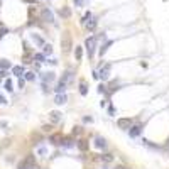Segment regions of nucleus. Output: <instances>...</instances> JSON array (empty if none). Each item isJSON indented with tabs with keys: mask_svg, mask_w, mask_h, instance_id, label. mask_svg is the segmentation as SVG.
I'll return each instance as SVG.
<instances>
[{
	"mask_svg": "<svg viewBox=\"0 0 169 169\" xmlns=\"http://www.w3.org/2000/svg\"><path fill=\"white\" fill-rule=\"evenodd\" d=\"M61 46H63V52H70V51H71V48H73V39H71L70 32H64V34H63Z\"/></svg>",
	"mask_w": 169,
	"mask_h": 169,
	"instance_id": "f257e3e1",
	"label": "nucleus"
},
{
	"mask_svg": "<svg viewBox=\"0 0 169 169\" xmlns=\"http://www.w3.org/2000/svg\"><path fill=\"white\" fill-rule=\"evenodd\" d=\"M95 46H97V37H88L86 42H85V48H86V52H88V58H93V54H95Z\"/></svg>",
	"mask_w": 169,
	"mask_h": 169,
	"instance_id": "f03ea898",
	"label": "nucleus"
},
{
	"mask_svg": "<svg viewBox=\"0 0 169 169\" xmlns=\"http://www.w3.org/2000/svg\"><path fill=\"white\" fill-rule=\"evenodd\" d=\"M41 17H42V20H44V22H54V14H52L49 9H42V12H41Z\"/></svg>",
	"mask_w": 169,
	"mask_h": 169,
	"instance_id": "7ed1b4c3",
	"label": "nucleus"
},
{
	"mask_svg": "<svg viewBox=\"0 0 169 169\" xmlns=\"http://www.w3.org/2000/svg\"><path fill=\"white\" fill-rule=\"evenodd\" d=\"M119 127L123 130H129L130 127H132V119H119Z\"/></svg>",
	"mask_w": 169,
	"mask_h": 169,
	"instance_id": "20e7f679",
	"label": "nucleus"
},
{
	"mask_svg": "<svg viewBox=\"0 0 169 169\" xmlns=\"http://www.w3.org/2000/svg\"><path fill=\"white\" fill-rule=\"evenodd\" d=\"M49 142L54 144V146H61V142H63V134H52L49 137Z\"/></svg>",
	"mask_w": 169,
	"mask_h": 169,
	"instance_id": "39448f33",
	"label": "nucleus"
},
{
	"mask_svg": "<svg viewBox=\"0 0 169 169\" xmlns=\"http://www.w3.org/2000/svg\"><path fill=\"white\" fill-rule=\"evenodd\" d=\"M49 119L52 123H59L61 122V112H58V110H52L49 113Z\"/></svg>",
	"mask_w": 169,
	"mask_h": 169,
	"instance_id": "423d86ee",
	"label": "nucleus"
},
{
	"mask_svg": "<svg viewBox=\"0 0 169 169\" xmlns=\"http://www.w3.org/2000/svg\"><path fill=\"white\" fill-rule=\"evenodd\" d=\"M108 73H110V64H105V68H101V70L98 71V78L107 80V78H108Z\"/></svg>",
	"mask_w": 169,
	"mask_h": 169,
	"instance_id": "0eeeda50",
	"label": "nucleus"
},
{
	"mask_svg": "<svg viewBox=\"0 0 169 169\" xmlns=\"http://www.w3.org/2000/svg\"><path fill=\"white\" fill-rule=\"evenodd\" d=\"M140 130H142V125H132L129 129V135L130 137H137L140 134Z\"/></svg>",
	"mask_w": 169,
	"mask_h": 169,
	"instance_id": "6e6552de",
	"label": "nucleus"
},
{
	"mask_svg": "<svg viewBox=\"0 0 169 169\" xmlns=\"http://www.w3.org/2000/svg\"><path fill=\"white\" fill-rule=\"evenodd\" d=\"M54 78H56V74H54L52 71L44 73V74H42V83H51V81H54Z\"/></svg>",
	"mask_w": 169,
	"mask_h": 169,
	"instance_id": "1a4fd4ad",
	"label": "nucleus"
},
{
	"mask_svg": "<svg viewBox=\"0 0 169 169\" xmlns=\"http://www.w3.org/2000/svg\"><path fill=\"white\" fill-rule=\"evenodd\" d=\"M78 149L81 150V152H86L88 150V147H90V144H88V140H85V139H81V140H78Z\"/></svg>",
	"mask_w": 169,
	"mask_h": 169,
	"instance_id": "9d476101",
	"label": "nucleus"
},
{
	"mask_svg": "<svg viewBox=\"0 0 169 169\" xmlns=\"http://www.w3.org/2000/svg\"><path fill=\"white\" fill-rule=\"evenodd\" d=\"M66 100H68V97H66L64 93H58V97H56V100H54V103H56V105H64Z\"/></svg>",
	"mask_w": 169,
	"mask_h": 169,
	"instance_id": "9b49d317",
	"label": "nucleus"
},
{
	"mask_svg": "<svg viewBox=\"0 0 169 169\" xmlns=\"http://www.w3.org/2000/svg\"><path fill=\"white\" fill-rule=\"evenodd\" d=\"M30 39L34 41L37 46H44V39H42L41 36H37V34H30Z\"/></svg>",
	"mask_w": 169,
	"mask_h": 169,
	"instance_id": "f8f14e48",
	"label": "nucleus"
},
{
	"mask_svg": "<svg viewBox=\"0 0 169 169\" xmlns=\"http://www.w3.org/2000/svg\"><path fill=\"white\" fill-rule=\"evenodd\" d=\"M105 146H107L105 139H101V137H97V139H95V147H98V149H105Z\"/></svg>",
	"mask_w": 169,
	"mask_h": 169,
	"instance_id": "ddd939ff",
	"label": "nucleus"
},
{
	"mask_svg": "<svg viewBox=\"0 0 169 169\" xmlns=\"http://www.w3.org/2000/svg\"><path fill=\"white\" fill-rule=\"evenodd\" d=\"M85 26H86V29H88V30H95V27H97V19H93V17H91V19H90Z\"/></svg>",
	"mask_w": 169,
	"mask_h": 169,
	"instance_id": "4468645a",
	"label": "nucleus"
},
{
	"mask_svg": "<svg viewBox=\"0 0 169 169\" xmlns=\"http://www.w3.org/2000/svg\"><path fill=\"white\" fill-rule=\"evenodd\" d=\"M61 146H64V147H73V146H74V142H73V139H70V137H63Z\"/></svg>",
	"mask_w": 169,
	"mask_h": 169,
	"instance_id": "2eb2a0df",
	"label": "nucleus"
},
{
	"mask_svg": "<svg viewBox=\"0 0 169 169\" xmlns=\"http://www.w3.org/2000/svg\"><path fill=\"white\" fill-rule=\"evenodd\" d=\"M12 73H14L15 76H22V74H24V66H14V68H12Z\"/></svg>",
	"mask_w": 169,
	"mask_h": 169,
	"instance_id": "dca6fc26",
	"label": "nucleus"
},
{
	"mask_svg": "<svg viewBox=\"0 0 169 169\" xmlns=\"http://www.w3.org/2000/svg\"><path fill=\"white\" fill-rule=\"evenodd\" d=\"M66 86H68V83H64V81L61 80L59 83H58V86H56V91H58V93H63V91L66 90Z\"/></svg>",
	"mask_w": 169,
	"mask_h": 169,
	"instance_id": "f3484780",
	"label": "nucleus"
},
{
	"mask_svg": "<svg viewBox=\"0 0 169 169\" xmlns=\"http://www.w3.org/2000/svg\"><path fill=\"white\" fill-rule=\"evenodd\" d=\"M80 93L83 95V97L88 93V86H86V83H85V81H80Z\"/></svg>",
	"mask_w": 169,
	"mask_h": 169,
	"instance_id": "a211bd4d",
	"label": "nucleus"
},
{
	"mask_svg": "<svg viewBox=\"0 0 169 169\" xmlns=\"http://www.w3.org/2000/svg\"><path fill=\"white\" fill-rule=\"evenodd\" d=\"M74 58H76V61H80L83 58V49L80 46H76V49H74Z\"/></svg>",
	"mask_w": 169,
	"mask_h": 169,
	"instance_id": "6ab92c4d",
	"label": "nucleus"
},
{
	"mask_svg": "<svg viewBox=\"0 0 169 169\" xmlns=\"http://www.w3.org/2000/svg\"><path fill=\"white\" fill-rule=\"evenodd\" d=\"M112 44H113V41H108V42H107L105 46H101V48H100V56H103V54L107 52V49H108V48L112 46Z\"/></svg>",
	"mask_w": 169,
	"mask_h": 169,
	"instance_id": "aec40b11",
	"label": "nucleus"
},
{
	"mask_svg": "<svg viewBox=\"0 0 169 169\" xmlns=\"http://www.w3.org/2000/svg\"><path fill=\"white\" fill-rule=\"evenodd\" d=\"M59 14H61V15H63V17H66V19H68V17H70V15H71V10L68 9V7H63V9L59 10Z\"/></svg>",
	"mask_w": 169,
	"mask_h": 169,
	"instance_id": "412c9836",
	"label": "nucleus"
},
{
	"mask_svg": "<svg viewBox=\"0 0 169 169\" xmlns=\"http://www.w3.org/2000/svg\"><path fill=\"white\" fill-rule=\"evenodd\" d=\"M61 80L64 81V83H70V81L73 80V73H71V71H66V74H64V76H63Z\"/></svg>",
	"mask_w": 169,
	"mask_h": 169,
	"instance_id": "4be33fe9",
	"label": "nucleus"
},
{
	"mask_svg": "<svg viewBox=\"0 0 169 169\" xmlns=\"http://www.w3.org/2000/svg\"><path fill=\"white\" fill-rule=\"evenodd\" d=\"M98 159L101 161V162H112V161H113V157H112L110 154H105V156H100Z\"/></svg>",
	"mask_w": 169,
	"mask_h": 169,
	"instance_id": "5701e85b",
	"label": "nucleus"
},
{
	"mask_svg": "<svg viewBox=\"0 0 169 169\" xmlns=\"http://www.w3.org/2000/svg\"><path fill=\"white\" fill-rule=\"evenodd\" d=\"M12 64H10V61H7V59H2L0 61V68L2 70H7V68H10Z\"/></svg>",
	"mask_w": 169,
	"mask_h": 169,
	"instance_id": "b1692460",
	"label": "nucleus"
},
{
	"mask_svg": "<svg viewBox=\"0 0 169 169\" xmlns=\"http://www.w3.org/2000/svg\"><path fill=\"white\" fill-rule=\"evenodd\" d=\"M42 49H44L46 54H51V52H52V46H51V44H44V46H42Z\"/></svg>",
	"mask_w": 169,
	"mask_h": 169,
	"instance_id": "393cba45",
	"label": "nucleus"
},
{
	"mask_svg": "<svg viewBox=\"0 0 169 169\" xmlns=\"http://www.w3.org/2000/svg\"><path fill=\"white\" fill-rule=\"evenodd\" d=\"M91 17H93V15H91V12H86V14L83 15V20H81V22H83V24H86V22H88Z\"/></svg>",
	"mask_w": 169,
	"mask_h": 169,
	"instance_id": "a878e982",
	"label": "nucleus"
},
{
	"mask_svg": "<svg viewBox=\"0 0 169 169\" xmlns=\"http://www.w3.org/2000/svg\"><path fill=\"white\" fill-rule=\"evenodd\" d=\"M81 134H83V129L81 127H74L73 129V135H81Z\"/></svg>",
	"mask_w": 169,
	"mask_h": 169,
	"instance_id": "bb28decb",
	"label": "nucleus"
},
{
	"mask_svg": "<svg viewBox=\"0 0 169 169\" xmlns=\"http://www.w3.org/2000/svg\"><path fill=\"white\" fill-rule=\"evenodd\" d=\"M142 142H144V144H146V146H149V147H152V149H159V147H157V146H154V144H152V142H150V140H147V139H144V140H142Z\"/></svg>",
	"mask_w": 169,
	"mask_h": 169,
	"instance_id": "cd10ccee",
	"label": "nucleus"
},
{
	"mask_svg": "<svg viewBox=\"0 0 169 169\" xmlns=\"http://www.w3.org/2000/svg\"><path fill=\"white\" fill-rule=\"evenodd\" d=\"M5 90H7V91H12V90H14L12 88V81L10 80H5Z\"/></svg>",
	"mask_w": 169,
	"mask_h": 169,
	"instance_id": "c85d7f7f",
	"label": "nucleus"
},
{
	"mask_svg": "<svg viewBox=\"0 0 169 169\" xmlns=\"http://www.w3.org/2000/svg\"><path fill=\"white\" fill-rule=\"evenodd\" d=\"M34 59L37 61V63H44V54H36Z\"/></svg>",
	"mask_w": 169,
	"mask_h": 169,
	"instance_id": "c756f323",
	"label": "nucleus"
},
{
	"mask_svg": "<svg viewBox=\"0 0 169 169\" xmlns=\"http://www.w3.org/2000/svg\"><path fill=\"white\" fill-rule=\"evenodd\" d=\"M24 74H26V80H27V81L34 80V73H30V71H29V73H24Z\"/></svg>",
	"mask_w": 169,
	"mask_h": 169,
	"instance_id": "7c9ffc66",
	"label": "nucleus"
},
{
	"mask_svg": "<svg viewBox=\"0 0 169 169\" xmlns=\"http://www.w3.org/2000/svg\"><path fill=\"white\" fill-rule=\"evenodd\" d=\"M98 91H100V93H105V95H107V86H105V85H100V86H98Z\"/></svg>",
	"mask_w": 169,
	"mask_h": 169,
	"instance_id": "2f4dec72",
	"label": "nucleus"
},
{
	"mask_svg": "<svg viewBox=\"0 0 169 169\" xmlns=\"http://www.w3.org/2000/svg\"><path fill=\"white\" fill-rule=\"evenodd\" d=\"M0 105H7V98L3 95H0Z\"/></svg>",
	"mask_w": 169,
	"mask_h": 169,
	"instance_id": "473e14b6",
	"label": "nucleus"
},
{
	"mask_svg": "<svg viewBox=\"0 0 169 169\" xmlns=\"http://www.w3.org/2000/svg\"><path fill=\"white\" fill-rule=\"evenodd\" d=\"M37 152H39L41 156H46V147H39V149H37Z\"/></svg>",
	"mask_w": 169,
	"mask_h": 169,
	"instance_id": "72a5a7b5",
	"label": "nucleus"
},
{
	"mask_svg": "<svg viewBox=\"0 0 169 169\" xmlns=\"http://www.w3.org/2000/svg\"><path fill=\"white\" fill-rule=\"evenodd\" d=\"M24 85H26V81L20 78V80H19V88H24Z\"/></svg>",
	"mask_w": 169,
	"mask_h": 169,
	"instance_id": "f704fd0d",
	"label": "nucleus"
},
{
	"mask_svg": "<svg viewBox=\"0 0 169 169\" xmlns=\"http://www.w3.org/2000/svg\"><path fill=\"white\" fill-rule=\"evenodd\" d=\"M51 130V125H44V127H42V132H49Z\"/></svg>",
	"mask_w": 169,
	"mask_h": 169,
	"instance_id": "c9c22d12",
	"label": "nucleus"
},
{
	"mask_svg": "<svg viewBox=\"0 0 169 169\" xmlns=\"http://www.w3.org/2000/svg\"><path fill=\"white\" fill-rule=\"evenodd\" d=\"M83 122H86V123H88V122H93V119H91V117H85V119H83Z\"/></svg>",
	"mask_w": 169,
	"mask_h": 169,
	"instance_id": "e433bc0d",
	"label": "nucleus"
},
{
	"mask_svg": "<svg viewBox=\"0 0 169 169\" xmlns=\"http://www.w3.org/2000/svg\"><path fill=\"white\" fill-rule=\"evenodd\" d=\"M108 113H110V115H113V113H115V110H113V107H110V108H108Z\"/></svg>",
	"mask_w": 169,
	"mask_h": 169,
	"instance_id": "4c0bfd02",
	"label": "nucleus"
},
{
	"mask_svg": "<svg viewBox=\"0 0 169 169\" xmlns=\"http://www.w3.org/2000/svg\"><path fill=\"white\" fill-rule=\"evenodd\" d=\"M74 3H76V5H78V7H80L81 3H83V0H74Z\"/></svg>",
	"mask_w": 169,
	"mask_h": 169,
	"instance_id": "58836bf2",
	"label": "nucleus"
},
{
	"mask_svg": "<svg viewBox=\"0 0 169 169\" xmlns=\"http://www.w3.org/2000/svg\"><path fill=\"white\" fill-rule=\"evenodd\" d=\"M166 150L169 152V139H168V142H166Z\"/></svg>",
	"mask_w": 169,
	"mask_h": 169,
	"instance_id": "ea45409f",
	"label": "nucleus"
},
{
	"mask_svg": "<svg viewBox=\"0 0 169 169\" xmlns=\"http://www.w3.org/2000/svg\"><path fill=\"white\" fill-rule=\"evenodd\" d=\"M115 169H127V168H123V166H117Z\"/></svg>",
	"mask_w": 169,
	"mask_h": 169,
	"instance_id": "a19ab883",
	"label": "nucleus"
},
{
	"mask_svg": "<svg viewBox=\"0 0 169 169\" xmlns=\"http://www.w3.org/2000/svg\"><path fill=\"white\" fill-rule=\"evenodd\" d=\"M26 2H36V0H26Z\"/></svg>",
	"mask_w": 169,
	"mask_h": 169,
	"instance_id": "79ce46f5",
	"label": "nucleus"
}]
</instances>
